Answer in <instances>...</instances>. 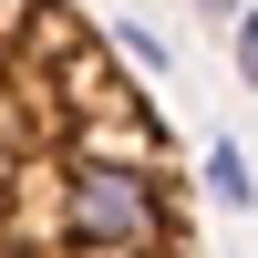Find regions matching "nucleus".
Listing matches in <instances>:
<instances>
[{"label": "nucleus", "mask_w": 258, "mask_h": 258, "mask_svg": "<svg viewBox=\"0 0 258 258\" xmlns=\"http://www.w3.org/2000/svg\"><path fill=\"white\" fill-rule=\"evenodd\" d=\"M0 258H207L155 93L73 0H0Z\"/></svg>", "instance_id": "f257e3e1"}, {"label": "nucleus", "mask_w": 258, "mask_h": 258, "mask_svg": "<svg viewBox=\"0 0 258 258\" xmlns=\"http://www.w3.org/2000/svg\"><path fill=\"white\" fill-rule=\"evenodd\" d=\"M207 176H217V197H227V207H248V165L227 155V145H217V165H207Z\"/></svg>", "instance_id": "f03ea898"}, {"label": "nucleus", "mask_w": 258, "mask_h": 258, "mask_svg": "<svg viewBox=\"0 0 258 258\" xmlns=\"http://www.w3.org/2000/svg\"><path fill=\"white\" fill-rule=\"evenodd\" d=\"M238 73L258 83V0H248V11H238Z\"/></svg>", "instance_id": "7ed1b4c3"}, {"label": "nucleus", "mask_w": 258, "mask_h": 258, "mask_svg": "<svg viewBox=\"0 0 258 258\" xmlns=\"http://www.w3.org/2000/svg\"><path fill=\"white\" fill-rule=\"evenodd\" d=\"M197 11H217V21H238V11H248V0H197Z\"/></svg>", "instance_id": "20e7f679"}]
</instances>
